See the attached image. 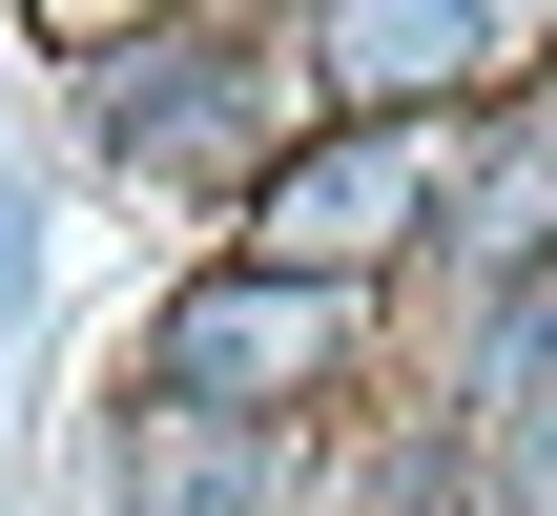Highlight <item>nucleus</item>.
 <instances>
[{
    "instance_id": "obj_1",
    "label": "nucleus",
    "mask_w": 557,
    "mask_h": 516,
    "mask_svg": "<svg viewBox=\"0 0 557 516\" xmlns=\"http://www.w3.org/2000/svg\"><path fill=\"white\" fill-rule=\"evenodd\" d=\"M434 186H455L434 124H331V145H289V165L248 186V248H269L289 290H351L393 228H434Z\"/></svg>"
},
{
    "instance_id": "obj_2",
    "label": "nucleus",
    "mask_w": 557,
    "mask_h": 516,
    "mask_svg": "<svg viewBox=\"0 0 557 516\" xmlns=\"http://www.w3.org/2000/svg\"><path fill=\"white\" fill-rule=\"evenodd\" d=\"M331 352H351V290H289V269L186 290V310H165V414H248V393H289V372H331Z\"/></svg>"
},
{
    "instance_id": "obj_3",
    "label": "nucleus",
    "mask_w": 557,
    "mask_h": 516,
    "mask_svg": "<svg viewBox=\"0 0 557 516\" xmlns=\"http://www.w3.org/2000/svg\"><path fill=\"white\" fill-rule=\"evenodd\" d=\"M310 62H331L372 124H434V103L496 62V0H331V21H310Z\"/></svg>"
},
{
    "instance_id": "obj_4",
    "label": "nucleus",
    "mask_w": 557,
    "mask_h": 516,
    "mask_svg": "<svg viewBox=\"0 0 557 516\" xmlns=\"http://www.w3.org/2000/svg\"><path fill=\"white\" fill-rule=\"evenodd\" d=\"M145 516H248V434H207V414H145Z\"/></svg>"
},
{
    "instance_id": "obj_5",
    "label": "nucleus",
    "mask_w": 557,
    "mask_h": 516,
    "mask_svg": "<svg viewBox=\"0 0 557 516\" xmlns=\"http://www.w3.org/2000/svg\"><path fill=\"white\" fill-rule=\"evenodd\" d=\"M0 310H21V186H0Z\"/></svg>"
}]
</instances>
